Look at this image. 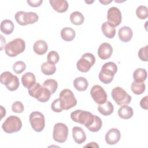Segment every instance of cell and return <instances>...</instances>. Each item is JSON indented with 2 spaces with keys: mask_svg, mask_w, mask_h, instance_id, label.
Returning <instances> with one entry per match:
<instances>
[{
  "mask_svg": "<svg viewBox=\"0 0 148 148\" xmlns=\"http://www.w3.org/2000/svg\"><path fill=\"white\" fill-rule=\"evenodd\" d=\"M43 86L49 90L52 94L56 91L58 87V83L56 80L53 79H49L43 82Z\"/></svg>",
  "mask_w": 148,
  "mask_h": 148,
  "instance_id": "obj_32",
  "label": "cell"
},
{
  "mask_svg": "<svg viewBox=\"0 0 148 148\" xmlns=\"http://www.w3.org/2000/svg\"><path fill=\"white\" fill-rule=\"evenodd\" d=\"M140 105L142 108L146 110L147 109V96H145L140 100Z\"/></svg>",
  "mask_w": 148,
  "mask_h": 148,
  "instance_id": "obj_41",
  "label": "cell"
},
{
  "mask_svg": "<svg viewBox=\"0 0 148 148\" xmlns=\"http://www.w3.org/2000/svg\"><path fill=\"white\" fill-rule=\"evenodd\" d=\"M95 62V56L90 53H86L82 55L76 64L77 69L82 72H87Z\"/></svg>",
  "mask_w": 148,
  "mask_h": 148,
  "instance_id": "obj_10",
  "label": "cell"
},
{
  "mask_svg": "<svg viewBox=\"0 0 148 148\" xmlns=\"http://www.w3.org/2000/svg\"><path fill=\"white\" fill-rule=\"evenodd\" d=\"M147 46H148L146 45L140 48L138 53V57L143 61H147Z\"/></svg>",
  "mask_w": 148,
  "mask_h": 148,
  "instance_id": "obj_39",
  "label": "cell"
},
{
  "mask_svg": "<svg viewBox=\"0 0 148 148\" xmlns=\"http://www.w3.org/2000/svg\"><path fill=\"white\" fill-rule=\"evenodd\" d=\"M113 53V48L109 43H103L100 45L98 49V56L102 60L109 58Z\"/></svg>",
  "mask_w": 148,
  "mask_h": 148,
  "instance_id": "obj_16",
  "label": "cell"
},
{
  "mask_svg": "<svg viewBox=\"0 0 148 148\" xmlns=\"http://www.w3.org/2000/svg\"><path fill=\"white\" fill-rule=\"evenodd\" d=\"M76 35L75 31L71 27L63 28L61 31V37L66 42H70L74 39Z\"/></svg>",
  "mask_w": 148,
  "mask_h": 148,
  "instance_id": "obj_25",
  "label": "cell"
},
{
  "mask_svg": "<svg viewBox=\"0 0 148 148\" xmlns=\"http://www.w3.org/2000/svg\"><path fill=\"white\" fill-rule=\"evenodd\" d=\"M14 24L10 20H4L1 23V31L5 35L11 34L14 30Z\"/></svg>",
  "mask_w": 148,
  "mask_h": 148,
  "instance_id": "obj_27",
  "label": "cell"
},
{
  "mask_svg": "<svg viewBox=\"0 0 148 148\" xmlns=\"http://www.w3.org/2000/svg\"><path fill=\"white\" fill-rule=\"evenodd\" d=\"M84 147H99V146L95 142H90L88 144L86 145Z\"/></svg>",
  "mask_w": 148,
  "mask_h": 148,
  "instance_id": "obj_42",
  "label": "cell"
},
{
  "mask_svg": "<svg viewBox=\"0 0 148 148\" xmlns=\"http://www.w3.org/2000/svg\"><path fill=\"white\" fill-rule=\"evenodd\" d=\"M120 131L115 128L110 129L105 135V141L107 144L113 145L116 144L120 139Z\"/></svg>",
  "mask_w": 148,
  "mask_h": 148,
  "instance_id": "obj_15",
  "label": "cell"
},
{
  "mask_svg": "<svg viewBox=\"0 0 148 148\" xmlns=\"http://www.w3.org/2000/svg\"><path fill=\"white\" fill-rule=\"evenodd\" d=\"M14 18L18 24L21 25H27L37 22L39 19V16L35 12L18 11L15 14Z\"/></svg>",
  "mask_w": 148,
  "mask_h": 148,
  "instance_id": "obj_7",
  "label": "cell"
},
{
  "mask_svg": "<svg viewBox=\"0 0 148 148\" xmlns=\"http://www.w3.org/2000/svg\"><path fill=\"white\" fill-rule=\"evenodd\" d=\"M28 93L29 95L36 98L40 102L48 101L51 94L49 90L41 86L39 83H35L31 88L28 89Z\"/></svg>",
  "mask_w": 148,
  "mask_h": 148,
  "instance_id": "obj_4",
  "label": "cell"
},
{
  "mask_svg": "<svg viewBox=\"0 0 148 148\" xmlns=\"http://www.w3.org/2000/svg\"><path fill=\"white\" fill-rule=\"evenodd\" d=\"M29 122L32 129L36 132H41L45 126L44 115L39 112H33L29 114Z\"/></svg>",
  "mask_w": 148,
  "mask_h": 148,
  "instance_id": "obj_12",
  "label": "cell"
},
{
  "mask_svg": "<svg viewBox=\"0 0 148 148\" xmlns=\"http://www.w3.org/2000/svg\"><path fill=\"white\" fill-rule=\"evenodd\" d=\"M136 14L141 20L146 19L148 16L147 8L144 5L139 6L136 10Z\"/></svg>",
  "mask_w": 148,
  "mask_h": 148,
  "instance_id": "obj_34",
  "label": "cell"
},
{
  "mask_svg": "<svg viewBox=\"0 0 148 148\" xmlns=\"http://www.w3.org/2000/svg\"><path fill=\"white\" fill-rule=\"evenodd\" d=\"M133 32L132 29L128 26H123L119 29L118 36L120 40L123 42H128L132 38Z\"/></svg>",
  "mask_w": 148,
  "mask_h": 148,
  "instance_id": "obj_18",
  "label": "cell"
},
{
  "mask_svg": "<svg viewBox=\"0 0 148 148\" xmlns=\"http://www.w3.org/2000/svg\"><path fill=\"white\" fill-rule=\"evenodd\" d=\"M33 49L36 54L38 55H43L47 51L48 46L45 40H38L34 43Z\"/></svg>",
  "mask_w": 148,
  "mask_h": 148,
  "instance_id": "obj_21",
  "label": "cell"
},
{
  "mask_svg": "<svg viewBox=\"0 0 148 148\" xmlns=\"http://www.w3.org/2000/svg\"><path fill=\"white\" fill-rule=\"evenodd\" d=\"M49 3L53 9L58 13H64L68 9V3L66 0H50Z\"/></svg>",
  "mask_w": 148,
  "mask_h": 148,
  "instance_id": "obj_17",
  "label": "cell"
},
{
  "mask_svg": "<svg viewBox=\"0 0 148 148\" xmlns=\"http://www.w3.org/2000/svg\"><path fill=\"white\" fill-rule=\"evenodd\" d=\"M114 110L113 104L109 101H106L102 104H99L98 106V112L103 116H109L111 114Z\"/></svg>",
  "mask_w": 148,
  "mask_h": 148,
  "instance_id": "obj_23",
  "label": "cell"
},
{
  "mask_svg": "<svg viewBox=\"0 0 148 148\" xmlns=\"http://www.w3.org/2000/svg\"><path fill=\"white\" fill-rule=\"evenodd\" d=\"M101 29L103 35L108 38L112 39L116 34L115 28L108 22H104L101 26Z\"/></svg>",
  "mask_w": 148,
  "mask_h": 148,
  "instance_id": "obj_24",
  "label": "cell"
},
{
  "mask_svg": "<svg viewBox=\"0 0 148 148\" xmlns=\"http://www.w3.org/2000/svg\"><path fill=\"white\" fill-rule=\"evenodd\" d=\"M112 97L118 105H128L131 101V97L120 87L113 88L111 92Z\"/></svg>",
  "mask_w": 148,
  "mask_h": 148,
  "instance_id": "obj_9",
  "label": "cell"
},
{
  "mask_svg": "<svg viewBox=\"0 0 148 148\" xmlns=\"http://www.w3.org/2000/svg\"><path fill=\"white\" fill-rule=\"evenodd\" d=\"M108 21L114 27H117L120 24L122 20L121 13L116 7L113 6L110 8L107 12Z\"/></svg>",
  "mask_w": 148,
  "mask_h": 148,
  "instance_id": "obj_14",
  "label": "cell"
},
{
  "mask_svg": "<svg viewBox=\"0 0 148 148\" xmlns=\"http://www.w3.org/2000/svg\"><path fill=\"white\" fill-rule=\"evenodd\" d=\"M1 83L5 85L7 89L10 91L16 90L20 85L19 80L17 76L13 75L10 72L5 71L0 76Z\"/></svg>",
  "mask_w": 148,
  "mask_h": 148,
  "instance_id": "obj_6",
  "label": "cell"
},
{
  "mask_svg": "<svg viewBox=\"0 0 148 148\" xmlns=\"http://www.w3.org/2000/svg\"><path fill=\"white\" fill-rule=\"evenodd\" d=\"M47 60L48 62L55 64L59 61L60 57L57 52L53 50L48 53L47 56Z\"/></svg>",
  "mask_w": 148,
  "mask_h": 148,
  "instance_id": "obj_37",
  "label": "cell"
},
{
  "mask_svg": "<svg viewBox=\"0 0 148 148\" xmlns=\"http://www.w3.org/2000/svg\"><path fill=\"white\" fill-rule=\"evenodd\" d=\"M25 49V43L21 38H16L8 43L5 46V51L7 56L13 57L23 53Z\"/></svg>",
  "mask_w": 148,
  "mask_h": 148,
  "instance_id": "obj_2",
  "label": "cell"
},
{
  "mask_svg": "<svg viewBox=\"0 0 148 148\" xmlns=\"http://www.w3.org/2000/svg\"><path fill=\"white\" fill-rule=\"evenodd\" d=\"M68 135V128L62 123H56L53 128V139L58 143H64L66 140Z\"/></svg>",
  "mask_w": 148,
  "mask_h": 148,
  "instance_id": "obj_11",
  "label": "cell"
},
{
  "mask_svg": "<svg viewBox=\"0 0 148 148\" xmlns=\"http://www.w3.org/2000/svg\"><path fill=\"white\" fill-rule=\"evenodd\" d=\"M72 136L74 141L77 144H82L86 140V135L84 130L79 127L72 128Z\"/></svg>",
  "mask_w": 148,
  "mask_h": 148,
  "instance_id": "obj_19",
  "label": "cell"
},
{
  "mask_svg": "<svg viewBox=\"0 0 148 148\" xmlns=\"http://www.w3.org/2000/svg\"><path fill=\"white\" fill-rule=\"evenodd\" d=\"M71 118L73 121L84 125L87 128L93 123L95 115L89 112L79 109L71 113Z\"/></svg>",
  "mask_w": 148,
  "mask_h": 148,
  "instance_id": "obj_3",
  "label": "cell"
},
{
  "mask_svg": "<svg viewBox=\"0 0 148 148\" xmlns=\"http://www.w3.org/2000/svg\"><path fill=\"white\" fill-rule=\"evenodd\" d=\"M134 82H144L147 78V71L143 68H138L133 73Z\"/></svg>",
  "mask_w": 148,
  "mask_h": 148,
  "instance_id": "obj_28",
  "label": "cell"
},
{
  "mask_svg": "<svg viewBox=\"0 0 148 148\" xmlns=\"http://www.w3.org/2000/svg\"><path fill=\"white\" fill-rule=\"evenodd\" d=\"M112 2V0H110V1H106V0H99V2L100 3H102L103 5H108V4H109V3H110V2Z\"/></svg>",
  "mask_w": 148,
  "mask_h": 148,
  "instance_id": "obj_43",
  "label": "cell"
},
{
  "mask_svg": "<svg viewBox=\"0 0 148 148\" xmlns=\"http://www.w3.org/2000/svg\"><path fill=\"white\" fill-rule=\"evenodd\" d=\"M27 2L29 4L30 6L36 8L40 6V5L43 2V1L42 0H32V1H27Z\"/></svg>",
  "mask_w": 148,
  "mask_h": 148,
  "instance_id": "obj_40",
  "label": "cell"
},
{
  "mask_svg": "<svg viewBox=\"0 0 148 148\" xmlns=\"http://www.w3.org/2000/svg\"><path fill=\"white\" fill-rule=\"evenodd\" d=\"M134 111L131 107L127 105H123L119 109L118 114L119 116L123 119H129L133 116Z\"/></svg>",
  "mask_w": 148,
  "mask_h": 148,
  "instance_id": "obj_22",
  "label": "cell"
},
{
  "mask_svg": "<svg viewBox=\"0 0 148 148\" xmlns=\"http://www.w3.org/2000/svg\"><path fill=\"white\" fill-rule=\"evenodd\" d=\"M73 86L77 91H84L87 88L88 83L85 77H78L73 80Z\"/></svg>",
  "mask_w": 148,
  "mask_h": 148,
  "instance_id": "obj_26",
  "label": "cell"
},
{
  "mask_svg": "<svg viewBox=\"0 0 148 148\" xmlns=\"http://www.w3.org/2000/svg\"><path fill=\"white\" fill-rule=\"evenodd\" d=\"M12 110L14 113H21L24 111V105L20 101H15L12 105Z\"/></svg>",
  "mask_w": 148,
  "mask_h": 148,
  "instance_id": "obj_38",
  "label": "cell"
},
{
  "mask_svg": "<svg viewBox=\"0 0 148 148\" xmlns=\"http://www.w3.org/2000/svg\"><path fill=\"white\" fill-rule=\"evenodd\" d=\"M117 71V66L114 62H108L105 63L99 73V79L103 84H109L112 82Z\"/></svg>",
  "mask_w": 148,
  "mask_h": 148,
  "instance_id": "obj_1",
  "label": "cell"
},
{
  "mask_svg": "<svg viewBox=\"0 0 148 148\" xmlns=\"http://www.w3.org/2000/svg\"><path fill=\"white\" fill-rule=\"evenodd\" d=\"M21 83L27 89L31 88L36 83V77L32 72H27L21 77Z\"/></svg>",
  "mask_w": 148,
  "mask_h": 148,
  "instance_id": "obj_20",
  "label": "cell"
},
{
  "mask_svg": "<svg viewBox=\"0 0 148 148\" xmlns=\"http://www.w3.org/2000/svg\"><path fill=\"white\" fill-rule=\"evenodd\" d=\"M26 65L21 61L16 62L13 65V70L17 74H20L25 70Z\"/></svg>",
  "mask_w": 148,
  "mask_h": 148,
  "instance_id": "obj_35",
  "label": "cell"
},
{
  "mask_svg": "<svg viewBox=\"0 0 148 148\" xmlns=\"http://www.w3.org/2000/svg\"><path fill=\"white\" fill-rule=\"evenodd\" d=\"M59 98L61 101L64 110L70 109L77 104V99L73 92L69 89L62 90L59 94Z\"/></svg>",
  "mask_w": 148,
  "mask_h": 148,
  "instance_id": "obj_8",
  "label": "cell"
},
{
  "mask_svg": "<svg viewBox=\"0 0 148 148\" xmlns=\"http://www.w3.org/2000/svg\"><path fill=\"white\" fill-rule=\"evenodd\" d=\"M70 20L73 24L79 25L83 23L84 21V17L81 12L75 11L71 14Z\"/></svg>",
  "mask_w": 148,
  "mask_h": 148,
  "instance_id": "obj_30",
  "label": "cell"
},
{
  "mask_svg": "<svg viewBox=\"0 0 148 148\" xmlns=\"http://www.w3.org/2000/svg\"><path fill=\"white\" fill-rule=\"evenodd\" d=\"M41 71L45 75H53L56 71V67L54 64L48 61L43 62L41 65Z\"/></svg>",
  "mask_w": 148,
  "mask_h": 148,
  "instance_id": "obj_29",
  "label": "cell"
},
{
  "mask_svg": "<svg viewBox=\"0 0 148 148\" xmlns=\"http://www.w3.org/2000/svg\"><path fill=\"white\" fill-rule=\"evenodd\" d=\"M90 94L94 101L98 105L102 104L107 101V94L103 87L99 85H94L91 88Z\"/></svg>",
  "mask_w": 148,
  "mask_h": 148,
  "instance_id": "obj_13",
  "label": "cell"
},
{
  "mask_svg": "<svg viewBox=\"0 0 148 148\" xmlns=\"http://www.w3.org/2000/svg\"><path fill=\"white\" fill-rule=\"evenodd\" d=\"M51 108L53 112L57 113L61 112L64 110L60 98L56 99L53 101L51 105Z\"/></svg>",
  "mask_w": 148,
  "mask_h": 148,
  "instance_id": "obj_36",
  "label": "cell"
},
{
  "mask_svg": "<svg viewBox=\"0 0 148 148\" xmlns=\"http://www.w3.org/2000/svg\"><path fill=\"white\" fill-rule=\"evenodd\" d=\"M86 3H92V2H94V1H88V2H87V1H85Z\"/></svg>",
  "mask_w": 148,
  "mask_h": 148,
  "instance_id": "obj_44",
  "label": "cell"
},
{
  "mask_svg": "<svg viewBox=\"0 0 148 148\" xmlns=\"http://www.w3.org/2000/svg\"><path fill=\"white\" fill-rule=\"evenodd\" d=\"M145 84L144 82H133L131 86V88L132 92L136 95H140L144 92L145 90Z\"/></svg>",
  "mask_w": 148,
  "mask_h": 148,
  "instance_id": "obj_31",
  "label": "cell"
},
{
  "mask_svg": "<svg viewBox=\"0 0 148 148\" xmlns=\"http://www.w3.org/2000/svg\"><path fill=\"white\" fill-rule=\"evenodd\" d=\"M102 125V122L101 119L98 116L95 115V118L93 123L90 126H88L87 128L91 132H98L101 130Z\"/></svg>",
  "mask_w": 148,
  "mask_h": 148,
  "instance_id": "obj_33",
  "label": "cell"
},
{
  "mask_svg": "<svg viewBox=\"0 0 148 148\" xmlns=\"http://www.w3.org/2000/svg\"><path fill=\"white\" fill-rule=\"evenodd\" d=\"M22 127L21 119L15 116L8 117L2 125V128L4 132L8 134H12L19 131Z\"/></svg>",
  "mask_w": 148,
  "mask_h": 148,
  "instance_id": "obj_5",
  "label": "cell"
}]
</instances>
